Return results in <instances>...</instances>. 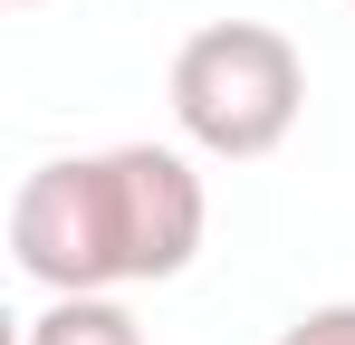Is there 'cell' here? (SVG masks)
Returning <instances> with one entry per match:
<instances>
[{"label":"cell","mask_w":355,"mask_h":345,"mask_svg":"<svg viewBox=\"0 0 355 345\" xmlns=\"http://www.w3.org/2000/svg\"><path fill=\"white\" fill-rule=\"evenodd\" d=\"M19 345H144V326L125 317L116 297H49Z\"/></svg>","instance_id":"cell-3"},{"label":"cell","mask_w":355,"mask_h":345,"mask_svg":"<svg viewBox=\"0 0 355 345\" xmlns=\"http://www.w3.org/2000/svg\"><path fill=\"white\" fill-rule=\"evenodd\" d=\"M297 106H307V57L269 19H211L173 48V125L221 163L279 154Z\"/></svg>","instance_id":"cell-2"},{"label":"cell","mask_w":355,"mask_h":345,"mask_svg":"<svg viewBox=\"0 0 355 345\" xmlns=\"http://www.w3.org/2000/svg\"><path fill=\"white\" fill-rule=\"evenodd\" d=\"M211 230V192L173 144H116L39 163L10 202V259L49 297H116L182 278Z\"/></svg>","instance_id":"cell-1"},{"label":"cell","mask_w":355,"mask_h":345,"mask_svg":"<svg viewBox=\"0 0 355 345\" xmlns=\"http://www.w3.org/2000/svg\"><path fill=\"white\" fill-rule=\"evenodd\" d=\"M279 345H355V297H336V307H307Z\"/></svg>","instance_id":"cell-4"},{"label":"cell","mask_w":355,"mask_h":345,"mask_svg":"<svg viewBox=\"0 0 355 345\" xmlns=\"http://www.w3.org/2000/svg\"><path fill=\"white\" fill-rule=\"evenodd\" d=\"M19 10H29V0H19Z\"/></svg>","instance_id":"cell-5"}]
</instances>
